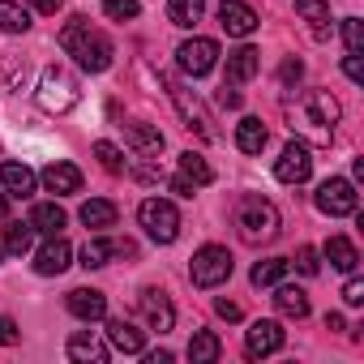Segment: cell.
Masks as SVG:
<instances>
[{
	"label": "cell",
	"instance_id": "6da1fadb",
	"mask_svg": "<svg viewBox=\"0 0 364 364\" xmlns=\"http://www.w3.org/2000/svg\"><path fill=\"white\" fill-rule=\"evenodd\" d=\"M287 116H291V129L304 133L313 146H330L343 107H338V99L330 90H304L296 103H287Z\"/></svg>",
	"mask_w": 364,
	"mask_h": 364
},
{
	"label": "cell",
	"instance_id": "7a4b0ae2",
	"mask_svg": "<svg viewBox=\"0 0 364 364\" xmlns=\"http://www.w3.org/2000/svg\"><path fill=\"white\" fill-rule=\"evenodd\" d=\"M60 48H65L86 73H103V69H112V56H116L112 39H107L103 31H95L86 18H69V26L60 31Z\"/></svg>",
	"mask_w": 364,
	"mask_h": 364
},
{
	"label": "cell",
	"instance_id": "3957f363",
	"mask_svg": "<svg viewBox=\"0 0 364 364\" xmlns=\"http://www.w3.org/2000/svg\"><path fill=\"white\" fill-rule=\"evenodd\" d=\"M236 228H240L245 245H270L279 236V210H274V202H266L257 193H245L240 206H236Z\"/></svg>",
	"mask_w": 364,
	"mask_h": 364
},
{
	"label": "cell",
	"instance_id": "277c9868",
	"mask_svg": "<svg viewBox=\"0 0 364 364\" xmlns=\"http://www.w3.org/2000/svg\"><path fill=\"white\" fill-rule=\"evenodd\" d=\"M35 99H39V107L48 112V116H65V112H73L77 103H82V90H77V82L65 73V69H43L39 73V90H35Z\"/></svg>",
	"mask_w": 364,
	"mask_h": 364
},
{
	"label": "cell",
	"instance_id": "5b68a950",
	"mask_svg": "<svg viewBox=\"0 0 364 364\" xmlns=\"http://www.w3.org/2000/svg\"><path fill=\"white\" fill-rule=\"evenodd\" d=\"M137 223H141L146 236L159 240V245H171V240L180 236V210H176L167 198H146V202L137 206Z\"/></svg>",
	"mask_w": 364,
	"mask_h": 364
},
{
	"label": "cell",
	"instance_id": "8992f818",
	"mask_svg": "<svg viewBox=\"0 0 364 364\" xmlns=\"http://www.w3.org/2000/svg\"><path fill=\"white\" fill-rule=\"evenodd\" d=\"M313 202H317V210H321V215H330V219H343V215H355V206H360V193H355V185H351V180H343V176H330V180H321V185H317Z\"/></svg>",
	"mask_w": 364,
	"mask_h": 364
},
{
	"label": "cell",
	"instance_id": "52a82bcc",
	"mask_svg": "<svg viewBox=\"0 0 364 364\" xmlns=\"http://www.w3.org/2000/svg\"><path fill=\"white\" fill-rule=\"evenodd\" d=\"M189 279L193 287H219L232 279V253L219 249V245H206L193 253V266H189Z\"/></svg>",
	"mask_w": 364,
	"mask_h": 364
},
{
	"label": "cell",
	"instance_id": "ba28073f",
	"mask_svg": "<svg viewBox=\"0 0 364 364\" xmlns=\"http://www.w3.org/2000/svg\"><path fill=\"white\" fill-rule=\"evenodd\" d=\"M176 65H180V73H189V77H206L215 65H219V43L215 39H185L176 48Z\"/></svg>",
	"mask_w": 364,
	"mask_h": 364
},
{
	"label": "cell",
	"instance_id": "9c48e42d",
	"mask_svg": "<svg viewBox=\"0 0 364 364\" xmlns=\"http://www.w3.org/2000/svg\"><path fill=\"white\" fill-rule=\"evenodd\" d=\"M167 90H171V103H176V112L185 116V129H193L202 141H215V137H219V133L210 129V116H206V107H202V103H198V99H193L185 86H176V82H171Z\"/></svg>",
	"mask_w": 364,
	"mask_h": 364
},
{
	"label": "cell",
	"instance_id": "30bf717a",
	"mask_svg": "<svg viewBox=\"0 0 364 364\" xmlns=\"http://www.w3.org/2000/svg\"><path fill=\"white\" fill-rule=\"evenodd\" d=\"M274 176L283 180V185H304V180L313 176V159H309V146L304 141H287L279 163H274Z\"/></svg>",
	"mask_w": 364,
	"mask_h": 364
},
{
	"label": "cell",
	"instance_id": "8fae6325",
	"mask_svg": "<svg viewBox=\"0 0 364 364\" xmlns=\"http://www.w3.org/2000/svg\"><path fill=\"white\" fill-rule=\"evenodd\" d=\"M137 313L150 321V330H159V334H167L171 326H176V309H171V300L159 291V287H141L137 291Z\"/></svg>",
	"mask_w": 364,
	"mask_h": 364
},
{
	"label": "cell",
	"instance_id": "7c38bea8",
	"mask_svg": "<svg viewBox=\"0 0 364 364\" xmlns=\"http://www.w3.org/2000/svg\"><path fill=\"white\" fill-rule=\"evenodd\" d=\"M283 343H287V334H283V326H279V321H253V326H249V334H245V351H249L253 360L283 351Z\"/></svg>",
	"mask_w": 364,
	"mask_h": 364
},
{
	"label": "cell",
	"instance_id": "4fadbf2b",
	"mask_svg": "<svg viewBox=\"0 0 364 364\" xmlns=\"http://www.w3.org/2000/svg\"><path fill=\"white\" fill-rule=\"evenodd\" d=\"M219 26L228 35H236V39H249L257 31V14L245 5V0H223V5H219Z\"/></svg>",
	"mask_w": 364,
	"mask_h": 364
},
{
	"label": "cell",
	"instance_id": "5bb4252c",
	"mask_svg": "<svg viewBox=\"0 0 364 364\" xmlns=\"http://www.w3.org/2000/svg\"><path fill=\"white\" fill-rule=\"evenodd\" d=\"M65 304H69V313L82 317V321H99V317L107 313V296L95 291V287H73V291L65 296Z\"/></svg>",
	"mask_w": 364,
	"mask_h": 364
},
{
	"label": "cell",
	"instance_id": "9a60e30c",
	"mask_svg": "<svg viewBox=\"0 0 364 364\" xmlns=\"http://www.w3.org/2000/svg\"><path fill=\"white\" fill-rule=\"evenodd\" d=\"M107 343H112L116 351H124V355H141V351H146V334H141L133 321H124V317H112V321H107Z\"/></svg>",
	"mask_w": 364,
	"mask_h": 364
},
{
	"label": "cell",
	"instance_id": "2e32d148",
	"mask_svg": "<svg viewBox=\"0 0 364 364\" xmlns=\"http://www.w3.org/2000/svg\"><path fill=\"white\" fill-rule=\"evenodd\" d=\"M43 189L56 198H69L82 189V171L73 163H52V167H43Z\"/></svg>",
	"mask_w": 364,
	"mask_h": 364
},
{
	"label": "cell",
	"instance_id": "e0dca14e",
	"mask_svg": "<svg viewBox=\"0 0 364 364\" xmlns=\"http://www.w3.org/2000/svg\"><path fill=\"white\" fill-rule=\"evenodd\" d=\"M176 176L185 180V185H193V189H206L210 180H215V167H210L198 150H185V154L176 159Z\"/></svg>",
	"mask_w": 364,
	"mask_h": 364
},
{
	"label": "cell",
	"instance_id": "ac0fdd59",
	"mask_svg": "<svg viewBox=\"0 0 364 364\" xmlns=\"http://www.w3.org/2000/svg\"><path fill=\"white\" fill-rule=\"evenodd\" d=\"M69 257H73L69 240H65V236H48V245L35 253V270H39V274H60V270L69 266Z\"/></svg>",
	"mask_w": 364,
	"mask_h": 364
},
{
	"label": "cell",
	"instance_id": "d6986e66",
	"mask_svg": "<svg viewBox=\"0 0 364 364\" xmlns=\"http://www.w3.org/2000/svg\"><path fill=\"white\" fill-rule=\"evenodd\" d=\"M0 189L9 198H31L35 193V171L26 163H0Z\"/></svg>",
	"mask_w": 364,
	"mask_h": 364
},
{
	"label": "cell",
	"instance_id": "ffe728a7",
	"mask_svg": "<svg viewBox=\"0 0 364 364\" xmlns=\"http://www.w3.org/2000/svg\"><path fill=\"white\" fill-rule=\"evenodd\" d=\"M65 351H69V360H77V364H107V347H103L95 334H86V330L69 334Z\"/></svg>",
	"mask_w": 364,
	"mask_h": 364
},
{
	"label": "cell",
	"instance_id": "44dd1931",
	"mask_svg": "<svg viewBox=\"0 0 364 364\" xmlns=\"http://www.w3.org/2000/svg\"><path fill=\"white\" fill-rule=\"evenodd\" d=\"M257 69H262V52H257V48H236V52H228V82H232V86L257 77Z\"/></svg>",
	"mask_w": 364,
	"mask_h": 364
},
{
	"label": "cell",
	"instance_id": "7402d4cb",
	"mask_svg": "<svg viewBox=\"0 0 364 364\" xmlns=\"http://www.w3.org/2000/svg\"><path fill=\"white\" fill-rule=\"evenodd\" d=\"M124 141H129L141 159H154V154L163 150V133H159V129H150V124H141V120L124 124Z\"/></svg>",
	"mask_w": 364,
	"mask_h": 364
},
{
	"label": "cell",
	"instance_id": "603a6c76",
	"mask_svg": "<svg viewBox=\"0 0 364 364\" xmlns=\"http://www.w3.org/2000/svg\"><path fill=\"white\" fill-rule=\"evenodd\" d=\"M266 141H270V133H266V124H262L257 116H245V120L236 124V146H240L245 154H262Z\"/></svg>",
	"mask_w": 364,
	"mask_h": 364
},
{
	"label": "cell",
	"instance_id": "cb8c5ba5",
	"mask_svg": "<svg viewBox=\"0 0 364 364\" xmlns=\"http://www.w3.org/2000/svg\"><path fill=\"white\" fill-rule=\"evenodd\" d=\"M326 257H330V266L343 270V274H355V270H360V253H355V245H351L347 236H330V240H326Z\"/></svg>",
	"mask_w": 364,
	"mask_h": 364
},
{
	"label": "cell",
	"instance_id": "d4e9b609",
	"mask_svg": "<svg viewBox=\"0 0 364 364\" xmlns=\"http://www.w3.org/2000/svg\"><path fill=\"white\" fill-rule=\"evenodd\" d=\"M65 223H69V219H65V210H60L56 202H39V206L31 210V228L43 232V236H60Z\"/></svg>",
	"mask_w": 364,
	"mask_h": 364
},
{
	"label": "cell",
	"instance_id": "484cf974",
	"mask_svg": "<svg viewBox=\"0 0 364 364\" xmlns=\"http://www.w3.org/2000/svg\"><path fill=\"white\" fill-rule=\"evenodd\" d=\"M202 14H206V0H167V22H171V26H180V31L198 26V22H202Z\"/></svg>",
	"mask_w": 364,
	"mask_h": 364
},
{
	"label": "cell",
	"instance_id": "4316f807",
	"mask_svg": "<svg viewBox=\"0 0 364 364\" xmlns=\"http://www.w3.org/2000/svg\"><path fill=\"white\" fill-rule=\"evenodd\" d=\"M274 309L283 313V317H309V296L300 291V287H291V283H279V291H274Z\"/></svg>",
	"mask_w": 364,
	"mask_h": 364
},
{
	"label": "cell",
	"instance_id": "83f0119b",
	"mask_svg": "<svg viewBox=\"0 0 364 364\" xmlns=\"http://www.w3.org/2000/svg\"><path fill=\"white\" fill-rule=\"evenodd\" d=\"M296 14L304 18V22H313V35L317 39H326L330 35V5H326V0H296Z\"/></svg>",
	"mask_w": 364,
	"mask_h": 364
},
{
	"label": "cell",
	"instance_id": "f1b7e54d",
	"mask_svg": "<svg viewBox=\"0 0 364 364\" xmlns=\"http://www.w3.org/2000/svg\"><path fill=\"white\" fill-rule=\"evenodd\" d=\"M219 351H223V343H219L210 330H198V334L189 338V360H193V364H215Z\"/></svg>",
	"mask_w": 364,
	"mask_h": 364
},
{
	"label": "cell",
	"instance_id": "f546056e",
	"mask_svg": "<svg viewBox=\"0 0 364 364\" xmlns=\"http://www.w3.org/2000/svg\"><path fill=\"white\" fill-rule=\"evenodd\" d=\"M0 31L5 35H26L31 31V14L18 5V0H0Z\"/></svg>",
	"mask_w": 364,
	"mask_h": 364
},
{
	"label": "cell",
	"instance_id": "4dcf8cb0",
	"mask_svg": "<svg viewBox=\"0 0 364 364\" xmlns=\"http://www.w3.org/2000/svg\"><path fill=\"white\" fill-rule=\"evenodd\" d=\"M82 223H86V228H112V223H116V202L90 198V202L82 206Z\"/></svg>",
	"mask_w": 364,
	"mask_h": 364
},
{
	"label": "cell",
	"instance_id": "1f68e13d",
	"mask_svg": "<svg viewBox=\"0 0 364 364\" xmlns=\"http://www.w3.org/2000/svg\"><path fill=\"white\" fill-rule=\"evenodd\" d=\"M112 257H116V240L95 236V240H86V245H82V266H86V270H99V266H107Z\"/></svg>",
	"mask_w": 364,
	"mask_h": 364
},
{
	"label": "cell",
	"instance_id": "d6a6232c",
	"mask_svg": "<svg viewBox=\"0 0 364 364\" xmlns=\"http://www.w3.org/2000/svg\"><path fill=\"white\" fill-rule=\"evenodd\" d=\"M287 270H291V262H287V257H266V262H257V266H253V283H257V287H274V283H283V279H287Z\"/></svg>",
	"mask_w": 364,
	"mask_h": 364
},
{
	"label": "cell",
	"instance_id": "836d02e7",
	"mask_svg": "<svg viewBox=\"0 0 364 364\" xmlns=\"http://www.w3.org/2000/svg\"><path fill=\"white\" fill-rule=\"evenodd\" d=\"M31 240H35V228H31V219H26V223H22V219H14V223L5 228V249H9V253H18V257L31 249Z\"/></svg>",
	"mask_w": 364,
	"mask_h": 364
},
{
	"label": "cell",
	"instance_id": "e575fe53",
	"mask_svg": "<svg viewBox=\"0 0 364 364\" xmlns=\"http://www.w3.org/2000/svg\"><path fill=\"white\" fill-rule=\"evenodd\" d=\"M95 159H99L112 176L124 171V154H120V146H112V141H95Z\"/></svg>",
	"mask_w": 364,
	"mask_h": 364
},
{
	"label": "cell",
	"instance_id": "d590c367",
	"mask_svg": "<svg viewBox=\"0 0 364 364\" xmlns=\"http://www.w3.org/2000/svg\"><path fill=\"white\" fill-rule=\"evenodd\" d=\"M103 14L112 22H133L137 18V0H103Z\"/></svg>",
	"mask_w": 364,
	"mask_h": 364
},
{
	"label": "cell",
	"instance_id": "8d00e7d4",
	"mask_svg": "<svg viewBox=\"0 0 364 364\" xmlns=\"http://www.w3.org/2000/svg\"><path fill=\"white\" fill-rule=\"evenodd\" d=\"M343 43H347V52H360V48H364V26H360V18H343Z\"/></svg>",
	"mask_w": 364,
	"mask_h": 364
},
{
	"label": "cell",
	"instance_id": "74e56055",
	"mask_svg": "<svg viewBox=\"0 0 364 364\" xmlns=\"http://www.w3.org/2000/svg\"><path fill=\"white\" fill-rule=\"evenodd\" d=\"M300 77H304V65H300L296 56H287V60L279 65V82H283V86H296Z\"/></svg>",
	"mask_w": 364,
	"mask_h": 364
},
{
	"label": "cell",
	"instance_id": "f35d334b",
	"mask_svg": "<svg viewBox=\"0 0 364 364\" xmlns=\"http://www.w3.org/2000/svg\"><path fill=\"white\" fill-rule=\"evenodd\" d=\"M296 270H300V274H317V270H321V262H317V249H313V245H304V249L296 253Z\"/></svg>",
	"mask_w": 364,
	"mask_h": 364
},
{
	"label": "cell",
	"instance_id": "ab89813d",
	"mask_svg": "<svg viewBox=\"0 0 364 364\" xmlns=\"http://www.w3.org/2000/svg\"><path fill=\"white\" fill-rule=\"evenodd\" d=\"M18 338H22L18 321H14V317H5V313H0V347H14Z\"/></svg>",
	"mask_w": 364,
	"mask_h": 364
},
{
	"label": "cell",
	"instance_id": "60d3db41",
	"mask_svg": "<svg viewBox=\"0 0 364 364\" xmlns=\"http://www.w3.org/2000/svg\"><path fill=\"white\" fill-rule=\"evenodd\" d=\"M343 73H347L355 86H364V65H360V52H347V56H343Z\"/></svg>",
	"mask_w": 364,
	"mask_h": 364
},
{
	"label": "cell",
	"instance_id": "b9f144b4",
	"mask_svg": "<svg viewBox=\"0 0 364 364\" xmlns=\"http://www.w3.org/2000/svg\"><path fill=\"white\" fill-rule=\"evenodd\" d=\"M343 300H347V304H364V283H360V279H347Z\"/></svg>",
	"mask_w": 364,
	"mask_h": 364
},
{
	"label": "cell",
	"instance_id": "7bdbcfd3",
	"mask_svg": "<svg viewBox=\"0 0 364 364\" xmlns=\"http://www.w3.org/2000/svg\"><path fill=\"white\" fill-rule=\"evenodd\" d=\"M219 107H240V90H232V82H223L219 90Z\"/></svg>",
	"mask_w": 364,
	"mask_h": 364
},
{
	"label": "cell",
	"instance_id": "ee69618b",
	"mask_svg": "<svg viewBox=\"0 0 364 364\" xmlns=\"http://www.w3.org/2000/svg\"><path fill=\"white\" fill-rule=\"evenodd\" d=\"M215 313H219L223 321H240V304H232V300H219V304H215Z\"/></svg>",
	"mask_w": 364,
	"mask_h": 364
},
{
	"label": "cell",
	"instance_id": "f6af8a7d",
	"mask_svg": "<svg viewBox=\"0 0 364 364\" xmlns=\"http://www.w3.org/2000/svg\"><path fill=\"white\" fill-rule=\"evenodd\" d=\"M171 193H176V198H193V185H185L180 176H171Z\"/></svg>",
	"mask_w": 364,
	"mask_h": 364
},
{
	"label": "cell",
	"instance_id": "bcb514c9",
	"mask_svg": "<svg viewBox=\"0 0 364 364\" xmlns=\"http://www.w3.org/2000/svg\"><path fill=\"white\" fill-rule=\"evenodd\" d=\"M31 5H35L39 14H56V9H60V0H31Z\"/></svg>",
	"mask_w": 364,
	"mask_h": 364
},
{
	"label": "cell",
	"instance_id": "7dc6e473",
	"mask_svg": "<svg viewBox=\"0 0 364 364\" xmlns=\"http://www.w3.org/2000/svg\"><path fill=\"white\" fill-rule=\"evenodd\" d=\"M146 364H171V351H150Z\"/></svg>",
	"mask_w": 364,
	"mask_h": 364
},
{
	"label": "cell",
	"instance_id": "c3c4849f",
	"mask_svg": "<svg viewBox=\"0 0 364 364\" xmlns=\"http://www.w3.org/2000/svg\"><path fill=\"white\" fill-rule=\"evenodd\" d=\"M326 326H330V330H347V321H343V313H330V317H326Z\"/></svg>",
	"mask_w": 364,
	"mask_h": 364
},
{
	"label": "cell",
	"instance_id": "681fc988",
	"mask_svg": "<svg viewBox=\"0 0 364 364\" xmlns=\"http://www.w3.org/2000/svg\"><path fill=\"white\" fill-rule=\"evenodd\" d=\"M5 215H9V193L0 189V219H5Z\"/></svg>",
	"mask_w": 364,
	"mask_h": 364
}]
</instances>
